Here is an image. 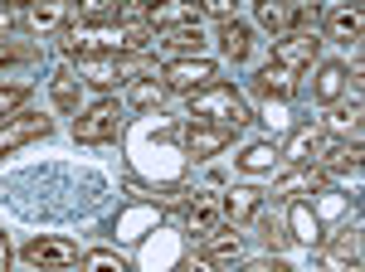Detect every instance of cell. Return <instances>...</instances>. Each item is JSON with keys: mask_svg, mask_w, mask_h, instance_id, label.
Here are the masks:
<instances>
[{"mask_svg": "<svg viewBox=\"0 0 365 272\" xmlns=\"http://www.w3.org/2000/svg\"><path fill=\"white\" fill-rule=\"evenodd\" d=\"M141 73H151V58H132V54H113V58H83L78 63V78L93 83V88H117V83L127 78H141Z\"/></svg>", "mask_w": 365, "mask_h": 272, "instance_id": "3", "label": "cell"}, {"mask_svg": "<svg viewBox=\"0 0 365 272\" xmlns=\"http://www.w3.org/2000/svg\"><path fill=\"white\" fill-rule=\"evenodd\" d=\"M258 209H263V194L249 190V185H234L229 194H220V219H229L234 229L249 224V219H258Z\"/></svg>", "mask_w": 365, "mask_h": 272, "instance_id": "12", "label": "cell"}, {"mask_svg": "<svg viewBox=\"0 0 365 272\" xmlns=\"http://www.w3.org/2000/svg\"><path fill=\"white\" fill-rule=\"evenodd\" d=\"M20 263L29 272H68L78 263V248L68 244V239H29L20 248Z\"/></svg>", "mask_w": 365, "mask_h": 272, "instance_id": "5", "label": "cell"}, {"mask_svg": "<svg viewBox=\"0 0 365 272\" xmlns=\"http://www.w3.org/2000/svg\"><path fill=\"white\" fill-rule=\"evenodd\" d=\"M29 98V88L25 83H10V88H0V122H10L15 112H20V103Z\"/></svg>", "mask_w": 365, "mask_h": 272, "instance_id": "29", "label": "cell"}, {"mask_svg": "<svg viewBox=\"0 0 365 272\" xmlns=\"http://www.w3.org/2000/svg\"><path fill=\"white\" fill-rule=\"evenodd\" d=\"M68 15H73L68 5H29V10H20V20L34 25V29H54V25H63Z\"/></svg>", "mask_w": 365, "mask_h": 272, "instance_id": "26", "label": "cell"}, {"mask_svg": "<svg viewBox=\"0 0 365 272\" xmlns=\"http://www.w3.org/2000/svg\"><path fill=\"white\" fill-rule=\"evenodd\" d=\"M327 253H336V258H346V263H361V224L336 229V239L327 244Z\"/></svg>", "mask_w": 365, "mask_h": 272, "instance_id": "27", "label": "cell"}, {"mask_svg": "<svg viewBox=\"0 0 365 272\" xmlns=\"http://www.w3.org/2000/svg\"><path fill=\"white\" fill-rule=\"evenodd\" d=\"M258 239H263V248L282 253V248H287V229H282L278 219H263V224H258Z\"/></svg>", "mask_w": 365, "mask_h": 272, "instance_id": "31", "label": "cell"}, {"mask_svg": "<svg viewBox=\"0 0 365 272\" xmlns=\"http://www.w3.org/2000/svg\"><path fill=\"white\" fill-rule=\"evenodd\" d=\"M312 93H317V103H336L341 93H346V68H341V63H322Z\"/></svg>", "mask_w": 365, "mask_h": 272, "instance_id": "25", "label": "cell"}, {"mask_svg": "<svg viewBox=\"0 0 365 272\" xmlns=\"http://www.w3.org/2000/svg\"><path fill=\"white\" fill-rule=\"evenodd\" d=\"M234 132L229 127H205V122H190L185 127V156H195V161H210V156H220Z\"/></svg>", "mask_w": 365, "mask_h": 272, "instance_id": "10", "label": "cell"}, {"mask_svg": "<svg viewBox=\"0 0 365 272\" xmlns=\"http://www.w3.org/2000/svg\"><path fill=\"white\" fill-rule=\"evenodd\" d=\"M317 5H282V0H268V5H258V20L263 29H273V39L282 34H302V29H317Z\"/></svg>", "mask_w": 365, "mask_h": 272, "instance_id": "6", "label": "cell"}, {"mask_svg": "<svg viewBox=\"0 0 365 272\" xmlns=\"http://www.w3.org/2000/svg\"><path fill=\"white\" fill-rule=\"evenodd\" d=\"M15 25H20V10H5V5H0V39H10Z\"/></svg>", "mask_w": 365, "mask_h": 272, "instance_id": "36", "label": "cell"}, {"mask_svg": "<svg viewBox=\"0 0 365 272\" xmlns=\"http://www.w3.org/2000/svg\"><path fill=\"white\" fill-rule=\"evenodd\" d=\"M253 88H258L268 103H287V98L297 93V73H287V68H278V63H268V68L253 78Z\"/></svg>", "mask_w": 365, "mask_h": 272, "instance_id": "16", "label": "cell"}, {"mask_svg": "<svg viewBox=\"0 0 365 272\" xmlns=\"http://www.w3.org/2000/svg\"><path fill=\"white\" fill-rule=\"evenodd\" d=\"M322 141H327L322 122H307V127H297V132L287 136V146H282L278 156H282L287 165H312V156L322 151Z\"/></svg>", "mask_w": 365, "mask_h": 272, "instance_id": "11", "label": "cell"}, {"mask_svg": "<svg viewBox=\"0 0 365 272\" xmlns=\"http://www.w3.org/2000/svg\"><path fill=\"white\" fill-rule=\"evenodd\" d=\"M263 122H273V127H278V122H282V103H268V108H263Z\"/></svg>", "mask_w": 365, "mask_h": 272, "instance_id": "38", "label": "cell"}, {"mask_svg": "<svg viewBox=\"0 0 365 272\" xmlns=\"http://www.w3.org/2000/svg\"><path fill=\"white\" fill-rule=\"evenodd\" d=\"M49 93H54V108L58 112H78V93H83V78L73 68H58L49 78Z\"/></svg>", "mask_w": 365, "mask_h": 272, "instance_id": "19", "label": "cell"}, {"mask_svg": "<svg viewBox=\"0 0 365 272\" xmlns=\"http://www.w3.org/2000/svg\"><path fill=\"white\" fill-rule=\"evenodd\" d=\"M287 239H302V244H322V229H317V214H312V204H302V199H292V209H287Z\"/></svg>", "mask_w": 365, "mask_h": 272, "instance_id": "21", "label": "cell"}, {"mask_svg": "<svg viewBox=\"0 0 365 272\" xmlns=\"http://www.w3.org/2000/svg\"><path fill=\"white\" fill-rule=\"evenodd\" d=\"M327 34L341 39V44H356L361 39V10L356 5H331L327 10Z\"/></svg>", "mask_w": 365, "mask_h": 272, "instance_id": "17", "label": "cell"}, {"mask_svg": "<svg viewBox=\"0 0 365 272\" xmlns=\"http://www.w3.org/2000/svg\"><path fill=\"white\" fill-rule=\"evenodd\" d=\"M215 73H220V68H215L205 54H200V58H170L166 68H161V88H166V93H185V98H195L200 88L215 83Z\"/></svg>", "mask_w": 365, "mask_h": 272, "instance_id": "4", "label": "cell"}, {"mask_svg": "<svg viewBox=\"0 0 365 272\" xmlns=\"http://www.w3.org/2000/svg\"><path fill=\"white\" fill-rule=\"evenodd\" d=\"M132 103H137V108H161V103H166V88H161L156 78H146V83L132 88Z\"/></svg>", "mask_w": 365, "mask_h": 272, "instance_id": "30", "label": "cell"}, {"mask_svg": "<svg viewBox=\"0 0 365 272\" xmlns=\"http://www.w3.org/2000/svg\"><path fill=\"white\" fill-rule=\"evenodd\" d=\"M83 272H132V263L108 248H93V253H83Z\"/></svg>", "mask_w": 365, "mask_h": 272, "instance_id": "28", "label": "cell"}, {"mask_svg": "<svg viewBox=\"0 0 365 272\" xmlns=\"http://www.w3.org/2000/svg\"><path fill=\"white\" fill-rule=\"evenodd\" d=\"M146 20L161 29H175V25H200V5H161V10H146Z\"/></svg>", "mask_w": 365, "mask_h": 272, "instance_id": "24", "label": "cell"}, {"mask_svg": "<svg viewBox=\"0 0 365 272\" xmlns=\"http://www.w3.org/2000/svg\"><path fill=\"white\" fill-rule=\"evenodd\" d=\"M34 58V44H20V39H0V63H29Z\"/></svg>", "mask_w": 365, "mask_h": 272, "instance_id": "32", "label": "cell"}, {"mask_svg": "<svg viewBox=\"0 0 365 272\" xmlns=\"http://www.w3.org/2000/svg\"><path fill=\"white\" fill-rule=\"evenodd\" d=\"M312 165H317L322 175H331V170H351V175H356V170H361V146H351V141H336V146H331L322 161H312Z\"/></svg>", "mask_w": 365, "mask_h": 272, "instance_id": "22", "label": "cell"}, {"mask_svg": "<svg viewBox=\"0 0 365 272\" xmlns=\"http://www.w3.org/2000/svg\"><path fill=\"white\" fill-rule=\"evenodd\" d=\"M317 190H327V175L317 165H292L273 185V199H297V194H317Z\"/></svg>", "mask_w": 365, "mask_h": 272, "instance_id": "13", "label": "cell"}, {"mask_svg": "<svg viewBox=\"0 0 365 272\" xmlns=\"http://www.w3.org/2000/svg\"><path fill=\"white\" fill-rule=\"evenodd\" d=\"M190 122L239 132V127L249 122V108H244V98H239L229 83H210V88H200L195 98H190Z\"/></svg>", "mask_w": 365, "mask_h": 272, "instance_id": "1", "label": "cell"}, {"mask_svg": "<svg viewBox=\"0 0 365 272\" xmlns=\"http://www.w3.org/2000/svg\"><path fill=\"white\" fill-rule=\"evenodd\" d=\"M322 132H336L341 141H351V146H361V98H356L351 108H336V112H331Z\"/></svg>", "mask_w": 365, "mask_h": 272, "instance_id": "20", "label": "cell"}, {"mask_svg": "<svg viewBox=\"0 0 365 272\" xmlns=\"http://www.w3.org/2000/svg\"><path fill=\"white\" fill-rule=\"evenodd\" d=\"M156 44L170 49V54H180V58H200V49H205V29H200V25L161 29V34H156Z\"/></svg>", "mask_w": 365, "mask_h": 272, "instance_id": "15", "label": "cell"}, {"mask_svg": "<svg viewBox=\"0 0 365 272\" xmlns=\"http://www.w3.org/2000/svg\"><path fill=\"white\" fill-rule=\"evenodd\" d=\"M210 263H234L239 253H244V234L234 229V224H220V229H210L205 234V248H200Z\"/></svg>", "mask_w": 365, "mask_h": 272, "instance_id": "14", "label": "cell"}, {"mask_svg": "<svg viewBox=\"0 0 365 272\" xmlns=\"http://www.w3.org/2000/svg\"><path fill=\"white\" fill-rule=\"evenodd\" d=\"M317 263H322V272H361V263H346V258H336V253H317Z\"/></svg>", "mask_w": 365, "mask_h": 272, "instance_id": "33", "label": "cell"}, {"mask_svg": "<svg viewBox=\"0 0 365 272\" xmlns=\"http://www.w3.org/2000/svg\"><path fill=\"white\" fill-rule=\"evenodd\" d=\"M205 10H210V15H215V20H234V5H229V0H210V5H205Z\"/></svg>", "mask_w": 365, "mask_h": 272, "instance_id": "37", "label": "cell"}, {"mask_svg": "<svg viewBox=\"0 0 365 272\" xmlns=\"http://www.w3.org/2000/svg\"><path fill=\"white\" fill-rule=\"evenodd\" d=\"M282 156H278V146L273 141H253L249 151L239 156V170H249V175H263V170H278Z\"/></svg>", "mask_w": 365, "mask_h": 272, "instance_id": "23", "label": "cell"}, {"mask_svg": "<svg viewBox=\"0 0 365 272\" xmlns=\"http://www.w3.org/2000/svg\"><path fill=\"white\" fill-rule=\"evenodd\" d=\"M117 132H122V103H117V98H98V103H88V108L73 117V136H78L83 146L117 141Z\"/></svg>", "mask_w": 365, "mask_h": 272, "instance_id": "2", "label": "cell"}, {"mask_svg": "<svg viewBox=\"0 0 365 272\" xmlns=\"http://www.w3.org/2000/svg\"><path fill=\"white\" fill-rule=\"evenodd\" d=\"M0 272H10V244H5V234H0Z\"/></svg>", "mask_w": 365, "mask_h": 272, "instance_id": "39", "label": "cell"}, {"mask_svg": "<svg viewBox=\"0 0 365 272\" xmlns=\"http://www.w3.org/2000/svg\"><path fill=\"white\" fill-rule=\"evenodd\" d=\"M49 117H39V112H15L10 122H0V156H10V151H20L29 141H39V136H49Z\"/></svg>", "mask_w": 365, "mask_h": 272, "instance_id": "8", "label": "cell"}, {"mask_svg": "<svg viewBox=\"0 0 365 272\" xmlns=\"http://www.w3.org/2000/svg\"><path fill=\"white\" fill-rule=\"evenodd\" d=\"M180 272H220V263H210L205 253H195V258H185V263H180Z\"/></svg>", "mask_w": 365, "mask_h": 272, "instance_id": "35", "label": "cell"}, {"mask_svg": "<svg viewBox=\"0 0 365 272\" xmlns=\"http://www.w3.org/2000/svg\"><path fill=\"white\" fill-rule=\"evenodd\" d=\"M220 44H225V58H229V63H244V58L253 54V29L244 25V20H225Z\"/></svg>", "mask_w": 365, "mask_h": 272, "instance_id": "18", "label": "cell"}, {"mask_svg": "<svg viewBox=\"0 0 365 272\" xmlns=\"http://www.w3.org/2000/svg\"><path fill=\"white\" fill-rule=\"evenodd\" d=\"M180 229L185 234H210V229H220V194H210V190H195L185 204H180Z\"/></svg>", "mask_w": 365, "mask_h": 272, "instance_id": "9", "label": "cell"}, {"mask_svg": "<svg viewBox=\"0 0 365 272\" xmlns=\"http://www.w3.org/2000/svg\"><path fill=\"white\" fill-rule=\"evenodd\" d=\"M322 58V34L317 29H302V34H282V39H273V63L278 68H287V73H302V68H312Z\"/></svg>", "mask_w": 365, "mask_h": 272, "instance_id": "7", "label": "cell"}, {"mask_svg": "<svg viewBox=\"0 0 365 272\" xmlns=\"http://www.w3.org/2000/svg\"><path fill=\"white\" fill-rule=\"evenodd\" d=\"M239 272H292L282 258H253V263H244Z\"/></svg>", "mask_w": 365, "mask_h": 272, "instance_id": "34", "label": "cell"}]
</instances>
